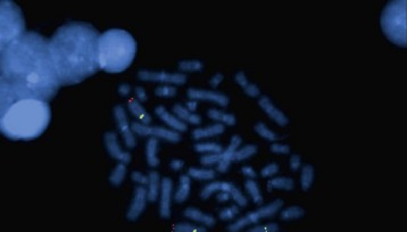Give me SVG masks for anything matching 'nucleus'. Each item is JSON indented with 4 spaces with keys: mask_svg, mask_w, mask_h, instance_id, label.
<instances>
[{
    "mask_svg": "<svg viewBox=\"0 0 407 232\" xmlns=\"http://www.w3.org/2000/svg\"><path fill=\"white\" fill-rule=\"evenodd\" d=\"M48 40L28 31L0 50V80L11 85L19 99L49 103L62 88L50 58Z\"/></svg>",
    "mask_w": 407,
    "mask_h": 232,
    "instance_id": "1",
    "label": "nucleus"
},
{
    "mask_svg": "<svg viewBox=\"0 0 407 232\" xmlns=\"http://www.w3.org/2000/svg\"><path fill=\"white\" fill-rule=\"evenodd\" d=\"M99 35L93 24L69 22L49 38L50 58L62 87L82 83L98 72Z\"/></svg>",
    "mask_w": 407,
    "mask_h": 232,
    "instance_id": "2",
    "label": "nucleus"
},
{
    "mask_svg": "<svg viewBox=\"0 0 407 232\" xmlns=\"http://www.w3.org/2000/svg\"><path fill=\"white\" fill-rule=\"evenodd\" d=\"M52 120L49 103L21 99L0 115V131L9 140L30 141L44 133Z\"/></svg>",
    "mask_w": 407,
    "mask_h": 232,
    "instance_id": "3",
    "label": "nucleus"
},
{
    "mask_svg": "<svg viewBox=\"0 0 407 232\" xmlns=\"http://www.w3.org/2000/svg\"><path fill=\"white\" fill-rule=\"evenodd\" d=\"M137 41L124 29L113 28L100 32L98 39L99 69L107 73H122L133 64L137 55Z\"/></svg>",
    "mask_w": 407,
    "mask_h": 232,
    "instance_id": "4",
    "label": "nucleus"
},
{
    "mask_svg": "<svg viewBox=\"0 0 407 232\" xmlns=\"http://www.w3.org/2000/svg\"><path fill=\"white\" fill-rule=\"evenodd\" d=\"M385 37L396 46H407V2L391 0L386 4L380 17Z\"/></svg>",
    "mask_w": 407,
    "mask_h": 232,
    "instance_id": "5",
    "label": "nucleus"
},
{
    "mask_svg": "<svg viewBox=\"0 0 407 232\" xmlns=\"http://www.w3.org/2000/svg\"><path fill=\"white\" fill-rule=\"evenodd\" d=\"M21 7L11 0L0 3V50L27 33Z\"/></svg>",
    "mask_w": 407,
    "mask_h": 232,
    "instance_id": "6",
    "label": "nucleus"
},
{
    "mask_svg": "<svg viewBox=\"0 0 407 232\" xmlns=\"http://www.w3.org/2000/svg\"><path fill=\"white\" fill-rule=\"evenodd\" d=\"M138 79L142 82L160 83L161 85H183L187 82V75L181 72H166V71L141 69L138 72Z\"/></svg>",
    "mask_w": 407,
    "mask_h": 232,
    "instance_id": "7",
    "label": "nucleus"
},
{
    "mask_svg": "<svg viewBox=\"0 0 407 232\" xmlns=\"http://www.w3.org/2000/svg\"><path fill=\"white\" fill-rule=\"evenodd\" d=\"M113 116L116 122V127H118L119 132L122 135V139L124 141V145L129 149L135 148L137 137L133 133V131H132L126 109L122 105H115L113 108Z\"/></svg>",
    "mask_w": 407,
    "mask_h": 232,
    "instance_id": "8",
    "label": "nucleus"
},
{
    "mask_svg": "<svg viewBox=\"0 0 407 232\" xmlns=\"http://www.w3.org/2000/svg\"><path fill=\"white\" fill-rule=\"evenodd\" d=\"M104 145L110 157L118 160V163H123L128 165L131 162L132 155L128 150H124L123 147H122L119 135L114 131H107L104 134Z\"/></svg>",
    "mask_w": 407,
    "mask_h": 232,
    "instance_id": "9",
    "label": "nucleus"
},
{
    "mask_svg": "<svg viewBox=\"0 0 407 232\" xmlns=\"http://www.w3.org/2000/svg\"><path fill=\"white\" fill-rule=\"evenodd\" d=\"M187 96L189 99L197 100V102H210L214 103L221 107H227L230 103L225 94L215 91V90H204V89H196V88H189L187 91Z\"/></svg>",
    "mask_w": 407,
    "mask_h": 232,
    "instance_id": "10",
    "label": "nucleus"
},
{
    "mask_svg": "<svg viewBox=\"0 0 407 232\" xmlns=\"http://www.w3.org/2000/svg\"><path fill=\"white\" fill-rule=\"evenodd\" d=\"M148 201L146 187L137 185L133 193V198H132V201L130 203L128 212H126V219L129 221L138 220L145 212Z\"/></svg>",
    "mask_w": 407,
    "mask_h": 232,
    "instance_id": "11",
    "label": "nucleus"
},
{
    "mask_svg": "<svg viewBox=\"0 0 407 232\" xmlns=\"http://www.w3.org/2000/svg\"><path fill=\"white\" fill-rule=\"evenodd\" d=\"M173 191H174V183L171 178H163L160 193V215L162 219H170L172 212V200Z\"/></svg>",
    "mask_w": 407,
    "mask_h": 232,
    "instance_id": "12",
    "label": "nucleus"
},
{
    "mask_svg": "<svg viewBox=\"0 0 407 232\" xmlns=\"http://www.w3.org/2000/svg\"><path fill=\"white\" fill-rule=\"evenodd\" d=\"M242 139L240 135L235 134L232 135L230 139V143H229L228 147L224 148V150L221 153L222 158L220 160V163L216 165V171L220 173H227L229 171L230 165L235 162V154L236 151L241 147Z\"/></svg>",
    "mask_w": 407,
    "mask_h": 232,
    "instance_id": "13",
    "label": "nucleus"
},
{
    "mask_svg": "<svg viewBox=\"0 0 407 232\" xmlns=\"http://www.w3.org/2000/svg\"><path fill=\"white\" fill-rule=\"evenodd\" d=\"M258 106L269 119L274 121L280 127H286L289 124V119L287 118V115L273 104L268 96H261L258 98Z\"/></svg>",
    "mask_w": 407,
    "mask_h": 232,
    "instance_id": "14",
    "label": "nucleus"
},
{
    "mask_svg": "<svg viewBox=\"0 0 407 232\" xmlns=\"http://www.w3.org/2000/svg\"><path fill=\"white\" fill-rule=\"evenodd\" d=\"M155 114L157 115V118H159L162 122H164L167 128H170L174 131H177V132H186L188 130V125L187 123L183 122L181 121L177 116H175L173 113H170L169 110H167L164 106L160 105L157 106L155 108Z\"/></svg>",
    "mask_w": 407,
    "mask_h": 232,
    "instance_id": "15",
    "label": "nucleus"
},
{
    "mask_svg": "<svg viewBox=\"0 0 407 232\" xmlns=\"http://www.w3.org/2000/svg\"><path fill=\"white\" fill-rule=\"evenodd\" d=\"M18 96L14 91V89L3 80H0V114H5L12 106L17 103Z\"/></svg>",
    "mask_w": 407,
    "mask_h": 232,
    "instance_id": "16",
    "label": "nucleus"
},
{
    "mask_svg": "<svg viewBox=\"0 0 407 232\" xmlns=\"http://www.w3.org/2000/svg\"><path fill=\"white\" fill-rule=\"evenodd\" d=\"M235 184L231 182H228V181H211L206 185H204V188L201 189L200 193V198L201 199H208L212 197L214 194L220 193H229L231 196V193L235 189Z\"/></svg>",
    "mask_w": 407,
    "mask_h": 232,
    "instance_id": "17",
    "label": "nucleus"
},
{
    "mask_svg": "<svg viewBox=\"0 0 407 232\" xmlns=\"http://www.w3.org/2000/svg\"><path fill=\"white\" fill-rule=\"evenodd\" d=\"M224 132H225V125H223L222 123H214L205 128L195 129L192 131L191 135L195 140L200 141L204 139L217 137V135H221Z\"/></svg>",
    "mask_w": 407,
    "mask_h": 232,
    "instance_id": "18",
    "label": "nucleus"
},
{
    "mask_svg": "<svg viewBox=\"0 0 407 232\" xmlns=\"http://www.w3.org/2000/svg\"><path fill=\"white\" fill-rule=\"evenodd\" d=\"M183 215L186 216L187 219H189L193 222H197V223L201 224L205 228H211V226H214L216 221L213 218L212 215L204 213L202 211L193 207H188L183 211Z\"/></svg>",
    "mask_w": 407,
    "mask_h": 232,
    "instance_id": "19",
    "label": "nucleus"
},
{
    "mask_svg": "<svg viewBox=\"0 0 407 232\" xmlns=\"http://www.w3.org/2000/svg\"><path fill=\"white\" fill-rule=\"evenodd\" d=\"M162 178L157 171L152 170L148 173V183L146 185L147 196H148L149 203H155L160 197L161 193Z\"/></svg>",
    "mask_w": 407,
    "mask_h": 232,
    "instance_id": "20",
    "label": "nucleus"
},
{
    "mask_svg": "<svg viewBox=\"0 0 407 232\" xmlns=\"http://www.w3.org/2000/svg\"><path fill=\"white\" fill-rule=\"evenodd\" d=\"M159 148H160V140L156 138H148L146 143L145 154H146L147 164L152 169H155L160 165Z\"/></svg>",
    "mask_w": 407,
    "mask_h": 232,
    "instance_id": "21",
    "label": "nucleus"
},
{
    "mask_svg": "<svg viewBox=\"0 0 407 232\" xmlns=\"http://www.w3.org/2000/svg\"><path fill=\"white\" fill-rule=\"evenodd\" d=\"M173 114L177 116L181 121H183L185 123H189L191 125H199L202 122V119L200 115H198L196 113H190L189 110L186 108V106H183L181 104H175L173 106Z\"/></svg>",
    "mask_w": 407,
    "mask_h": 232,
    "instance_id": "22",
    "label": "nucleus"
},
{
    "mask_svg": "<svg viewBox=\"0 0 407 232\" xmlns=\"http://www.w3.org/2000/svg\"><path fill=\"white\" fill-rule=\"evenodd\" d=\"M190 191H191V178L188 174H182L180 176L179 187H177L173 198H174L177 204L185 203V201L189 198Z\"/></svg>",
    "mask_w": 407,
    "mask_h": 232,
    "instance_id": "23",
    "label": "nucleus"
},
{
    "mask_svg": "<svg viewBox=\"0 0 407 232\" xmlns=\"http://www.w3.org/2000/svg\"><path fill=\"white\" fill-rule=\"evenodd\" d=\"M152 138L159 140L169 141L172 144H177L182 140V135L177 131L164 127H152Z\"/></svg>",
    "mask_w": 407,
    "mask_h": 232,
    "instance_id": "24",
    "label": "nucleus"
},
{
    "mask_svg": "<svg viewBox=\"0 0 407 232\" xmlns=\"http://www.w3.org/2000/svg\"><path fill=\"white\" fill-rule=\"evenodd\" d=\"M128 110L138 120V122L150 124L151 123V116L149 113L145 109L144 106L138 100L134 98H131L128 102Z\"/></svg>",
    "mask_w": 407,
    "mask_h": 232,
    "instance_id": "25",
    "label": "nucleus"
},
{
    "mask_svg": "<svg viewBox=\"0 0 407 232\" xmlns=\"http://www.w3.org/2000/svg\"><path fill=\"white\" fill-rule=\"evenodd\" d=\"M188 175L190 176L191 180H198V181H214L216 178V171L213 169H204V168H195L192 166L188 170Z\"/></svg>",
    "mask_w": 407,
    "mask_h": 232,
    "instance_id": "26",
    "label": "nucleus"
},
{
    "mask_svg": "<svg viewBox=\"0 0 407 232\" xmlns=\"http://www.w3.org/2000/svg\"><path fill=\"white\" fill-rule=\"evenodd\" d=\"M126 175H128V168L126 164L118 163L114 169L111 170L109 174V183L113 187H120L125 181Z\"/></svg>",
    "mask_w": 407,
    "mask_h": 232,
    "instance_id": "27",
    "label": "nucleus"
},
{
    "mask_svg": "<svg viewBox=\"0 0 407 232\" xmlns=\"http://www.w3.org/2000/svg\"><path fill=\"white\" fill-rule=\"evenodd\" d=\"M293 188H295V181L291 178L280 176V178H272L271 180H268L267 182V189L269 191L276 189L291 191Z\"/></svg>",
    "mask_w": 407,
    "mask_h": 232,
    "instance_id": "28",
    "label": "nucleus"
},
{
    "mask_svg": "<svg viewBox=\"0 0 407 232\" xmlns=\"http://www.w3.org/2000/svg\"><path fill=\"white\" fill-rule=\"evenodd\" d=\"M300 169H302L300 171V185H302L303 190H308L314 182L315 170L311 164H305Z\"/></svg>",
    "mask_w": 407,
    "mask_h": 232,
    "instance_id": "29",
    "label": "nucleus"
},
{
    "mask_svg": "<svg viewBox=\"0 0 407 232\" xmlns=\"http://www.w3.org/2000/svg\"><path fill=\"white\" fill-rule=\"evenodd\" d=\"M282 206H283V200L276 199L273 200L272 203H269L265 206H261V207L256 211L259 215V218L262 220V219L272 218L273 215H276L278 212L282 208Z\"/></svg>",
    "mask_w": 407,
    "mask_h": 232,
    "instance_id": "30",
    "label": "nucleus"
},
{
    "mask_svg": "<svg viewBox=\"0 0 407 232\" xmlns=\"http://www.w3.org/2000/svg\"><path fill=\"white\" fill-rule=\"evenodd\" d=\"M177 67H179V72L183 74L198 73L204 69V64L199 59H183L177 65Z\"/></svg>",
    "mask_w": 407,
    "mask_h": 232,
    "instance_id": "31",
    "label": "nucleus"
},
{
    "mask_svg": "<svg viewBox=\"0 0 407 232\" xmlns=\"http://www.w3.org/2000/svg\"><path fill=\"white\" fill-rule=\"evenodd\" d=\"M245 188H246L247 194L249 195V197H251L254 204L263 205V203H264L263 195L261 193V189H259L258 183L255 180H247L245 182Z\"/></svg>",
    "mask_w": 407,
    "mask_h": 232,
    "instance_id": "32",
    "label": "nucleus"
},
{
    "mask_svg": "<svg viewBox=\"0 0 407 232\" xmlns=\"http://www.w3.org/2000/svg\"><path fill=\"white\" fill-rule=\"evenodd\" d=\"M195 150L197 153H200L202 155H207V154H221L224 148H223V146L217 144V143H212V141H208V143H202V141H199V143H197L195 145Z\"/></svg>",
    "mask_w": 407,
    "mask_h": 232,
    "instance_id": "33",
    "label": "nucleus"
},
{
    "mask_svg": "<svg viewBox=\"0 0 407 232\" xmlns=\"http://www.w3.org/2000/svg\"><path fill=\"white\" fill-rule=\"evenodd\" d=\"M258 151V147L256 145L249 144L239 148L235 154V162H242V160L249 159L253 156H255Z\"/></svg>",
    "mask_w": 407,
    "mask_h": 232,
    "instance_id": "34",
    "label": "nucleus"
},
{
    "mask_svg": "<svg viewBox=\"0 0 407 232\" xmlns=\"http://www.w3.org/2000/svg\"><path fill=\"white\" fill-rule=\"evenodd\" d=\"M131 128L135 137L140 138H152V127L150 124H145L134 121L131 123Z\"/></svg>",
    "mask_w": 407,
    "mask_h": 232,
    "instance_id": "35",
    "label": "nucleus"
},
{
    "mask_svg": "<svg viewBox=\"0 0 407 232\" xmlns=\"http://www.w3.org/2000/svg\"><path fill=\"white\" fill-rule=\"evenodd\" d=\"M254 131H255L259 137H262L263 139H265L267 141H277L279 138L277 133L273 132V131L263 122L256 123L255 127H254Z\"/></svg>",
    "mask_w": 407,
    "mask_h": 232,
    "instance_id": "36",
    "label": "nucleus"
},
{
    "mask_svg": "<svg viewBox=\"0 0 407 232\" xmlns=\"http://www.w3.org/2000/svg\"><path fill=\"white\" fill-rule=\"evenodd\" d=\"M280 215H281V219L283 221L298 220L305 215V211L302 207H299V206H290V207L281 211V214Z\"/></svg>",
    "mask_w": 407,
    "mask_h": 232,
    "instance_id": "37",
    "label": "nucleus"
},
{
    "mask_svg": "<svg viewBox=\"0 0 407 232\" xmlns=\"http://www.w3.org/2000/svg\"><path fill=\"white\" fill-rule=\"evenodd\" d=\"M176 94H177V89L176 87H174V85L164 84V85H160V87H157L155 89V95L162 98H172L176 96Z\"/></svg>",
    "mask_w": 407,
    "mask_h": 232,
    "instance_id": "38",
    "label": "nucleus"
},
{
    "mask_svg": "<svg viewBox=\"0 0 407 232\" xmlns=\"http://www.w3.org/2000/svg\"><path fill=\"white\" fill-rule=\"evenodd\" d=\"M173 232H207L205 226L195 225L191 223H179L174 225Z\"/></svg>",
    "mask_w": 407,
    "mask_h": 232,
    "instance_id": "39",
    "label": "nucleus"
},
{
    "mask_svg": "<svg viewBox=\"0 0 407 232\" xmlns=\"http://www.w3.org/2000/svg\"><path fill=\"white\" fill-rule=\"evenodd\" d=\"M239 214V206L237 205H231L229 207L222 210L218 214V218L223 221H231L236 218Z\"/></svg>",
    "mask_w": 407,
    "mask_h": 232,
    "instance_id": "40",
    "label": "nucleus"
},
{
    "mask_svg": "<svg viewBox=\"0 0 407 232\" xmlns=\"http://www.w3.org/2000/svg\"><path fill=\"white\" fill-rule=\"evenodd\" d=\"M222 158L221 154H207L202 155L200 157V163L204 166H216Z\"/></svg>",
    "mask_w": 407,
    "mask_h": 232,
    "instance_id": "41",
    "label": "nucleus"
},
{
    "mask_svg": "<svg viewBox=\"0 0 407 232\" xmlns=\"http://www.w3.org/2000/svg\"><path fill=\"white\" fill-rule=\"evenodd\" d=\"M269 149H271L273 154L277 155H288L290 154V151H291V148H290L289 145L280 144V143H273Z\"/></svg>",
    "mask_w": 407,
    "mask_h": 232,
    "instance_id": "42",
    "label": "nucleus"
},
{
    "mask_svg": "<svg viewBox=\"0 0 407 232\" xmlns=\"http://www.w3.org/2000/svg\"><path fill=\"white\" fill-rule=\"evenodd\" d=\"M131 179L137 185H141V187H146L147 183H148V174H144L140 171H133V172L131 173Z\"/></svg>",
    "mask_w": 407,
    "mask_h": 232,
    "instance_id": "43",
    "label": "nucleus"
},
{
    "mask_svg": "<svg viewBox=\"0 0 407 232\" xmlns=\"http://www.w3.org/2000/svg\"><path fill=\"white\" fill-rule=\"evenodd\" d=\"M279 172V165L277 163H269L261 170V175L263 178H271Z\"/></svg>",
    "mask_w": 407,
    "mask_h": 232,
    "instance_id": "44",
    "label": "nucleus"
},
{
    "mask_svg": "<svg viewBox=\"0 0 407 232\" xmlns=\"http://www.w3.org/2000/svg\"><path fill=\"white\" fill-rule=\"evenodd\" d=\"M242 90L245 91V94L247 96H249V97H252V98H259V97H261V89H259L258 85L255 84V83L249 82L247 87H245Z\"/></svg>",
    "mask_w": 407,
    "mask_h": 232,
    "instance_id": "45",
    "label": "nucleus"
},
{
    "mask_svg": "<svg viewBox=\"0 0 407 232\" xmlns=\"http://www.w3.org/2000/svg\"><path fill=\"white\" fill-rule=\"evenodd\" d=\"M235 81L241 89L247 87L249 83V80L247 78L246 73L242 72V71H239V72H237V74L235 75Z\"/></svg>",
    "mask_w": 407,
    "mask_h": 232,
    "instance_id": "46",
    "label": "nucleus"
},
{
    "mask_svg": "<svg viewBox=\"0 0 407 232\" xmlns=\"http://www.w3.org/2000/svg\"><path fill=\"white\" fill-rule=\"evenodd\" d=\"M134 99L138 100L139 103H146L148 100V94H147L146 89L142 87H135L134 88Z\"/></svg>",
    "mask_w": 407,
    "mask_h": 232,
    "instance_id": "47",
    "label": "nucleus"
},
{
    "mask_svg": "<svg viewBox=\"0 0 407 232\" xmlns=\"http://www.w3.org/2000/svg\"><path fill=\"white\" fill-rule=\"evenodd\" d=\"M221 123L223 125H228V127H235L236 123H237V119H236V116L233 115V114L224 112L222 115Z\"/></svg>",
    "mask_w": 407,
    "mask_h": 232,
    "instance_id": "48",
    "label": "nucleus"
},
{
    "mask_svg": "<svg viewBox=\"0 0 407 232\" xmlns=\"http://www.w3.org/2000/svg\"><path fill=\"white\" fill-rule=\"evenodd\" d=\"M300 168H302V158L297 154H293L291 157H290V169L293 172H296Z\"/></svg>",
    "mask_w": 407,
    "mask_h": 232,
    "instance_id": "49",
    "label": "nucleus"
},
{
    "mask_svg": "<svg viewBox=\"0 0 407 232\" xmlns=\"http://www.w3.org/2000/svg\"><path fill=\"white\" fill-rule=\"evenodd\" d=\"M132 91L133 90H132V87L129 83H121L118 88V92L121 97H129Z\"/></svg>",
    "mask_w": 407,
    "mask_h": 232,
    "instance_id": "50",
    "label": "nucleus"
},
{
    "mask_svg": "<svg viewBox=\"0 0 407 232\" xmlns=\"http://www.w3.org/2000/svg\"><path fill=\"white\" fill-rule=\"evenodd\" d=\"M241 173L246 176L247 180H255V178L257 176L256 171L254 170V169L252 168V166H249V165L242 166Z\"/></svg>",
    "mask_w": 407,
    "mask_h": 232,
    "instance_id": "51",
    "label": "nucleus"
},
{
    "mask_svg": "<svg viewBox=\"0 0 407 232\" xmlns=\"http://www.w3.org/2000/svg\"><path fill=\"white\" fill-rule=\"evenodd\" d=\"M223 80H224V75L222 73H215L214 75H212V78L210 79V85L213 89H215L223 82Z\"/></svg>",
    "mask_w": 407,
    "mask_h": 232,
    "instance_id": "52",
    "label": "nucleus"
},
{
    "mask_svg": "<svg viewBox=\"0 0 407 232\" xmlns=\"http://www.w3.org/2000/svg\"><path fill=\"white\" fill-rule=\"evenodd\" d=\"M183 166H185V162H183L182 159H179V158L172 159L171 163H170V168L173 171H180V170L183 169Z\"/></svg>",
    "mask_w": 407,
    "mask_h": 232,
    "instance_id": "53",
    "label": "nucleus"
},
{
    "mask_svg": "<svg viewBox=\"0 0 407 232\" xmlns=\"http://www.w3.org/2000/svg\"><path fill=\"white\" fill-rule=\"evenodd\" d=\"M186 108L189 110L190 113H196V110H197V108H198V102L197 100H192V99H189L188 100V102L186 103Z\"/></svg>",
    "mask_w": 407,
    "mask_h": 232,
    "instance_id": "54",
    "label": "nucleus"
},
{
    "mask_svg": "<svg viewBox=\"0 0 407 232\" xmlns=\"http://www.w3.org/2000/svg\"><path fill=\"white\" fill-rule=\"evenodd\" d=\"M216 199L217 201H220V203H227L231 199V196L229 193H223V191H220V193L216 194Z\"/></svg>",
    "mask_w": 407,
    "mask_h": 232,
    "instance_id": "55",
    "label": "nucleus"
},
{
    "mask_svg": "<svg viewBox=\"0 0 407 232\" xmlns=\"http://www.w3.org/2000/svg\"><path fill=\"white\" fill-rule=\"evenodd\" d=\"M246 232H268L267 230V224L265 225H255L251 228L249 230H247Z\"/></svg>",
    "mask_w": 407,
    "mask_h": 232,
    "instance_id": "56",
    "label": "nucleus"
},
{
    "mask_svg": "<svg viewBox=\"0 0 407 232\" xmlns=\"http://www.w3.org/2000/svg\"><path fill=\"white\" fill-rule=\"evenodd\" d=\"M267 230L268 232H279V225L277 223H268Z\"/></svg>",
    "mask_w": 407,
    "mask_h": 232,
    "instance_id": "57",
    "label": "nucleus"
}]
</instances>
